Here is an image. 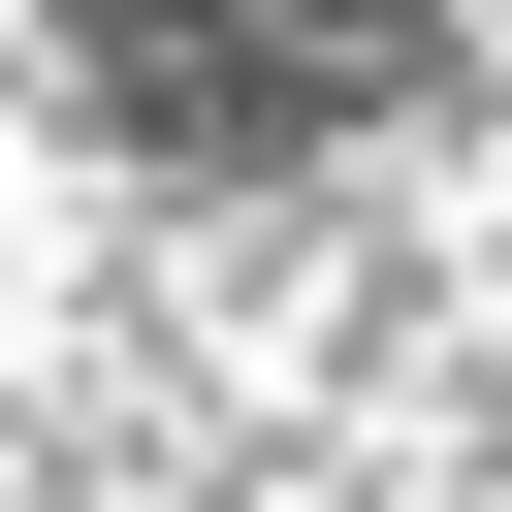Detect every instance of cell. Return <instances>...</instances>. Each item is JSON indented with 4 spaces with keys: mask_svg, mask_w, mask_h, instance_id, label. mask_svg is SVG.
<instances>
[{
    "mask_svg": "<svg viewBox=\"0 0 512 512\" xmlns=\"http://www.w3.org/2000/svg\"><path fill=\"white\" fill-rule=\"evenodd\" d=\"M64 32H96V96H160V128H320V96H384L416 0H64Z\"/></svg>",
    "mask_w": 512,
    "mask_h": 512,
    "instance_id": "obj_1",
    "label": "cell"
}]
</instances>
